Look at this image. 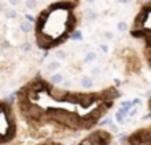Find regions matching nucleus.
Returning a JSON list of instances; mask_svg holds the SVG:
<instances>
[{"label": "nucleus", "mask_w": 151, "mask_h": 145, "mask_svg": "<svg viewBox=\"0 0 151 145\" xmlns=\"http://www.w3.org/2000/svg\"><path fill=\"white\" fill-rule=\"evenodd\" d=\"M73 7L69 3H55L52 8L40 14V20L37 23L39 45L44 49L58 45V42L66 37L73 29Z\"/></svg>", "instance_id": "obj_1"}, {"label": "nucleus", "mask_w": 151, "mask_h": 145, "mask_svg": "<svg viewBox=\"0 0 151 145\" xmlns=\"http://www.w3.org/2000/svg\"><path fill=\"white\" fill-rule=\"evenodd\" d=\"M127 142L130 145H140V144H151V128L142 129L134 132L130 137H127Z\"/></svg>", "instance_id": "obj_2"}, {"label": "nucleus", "mask_w": 151, "mask_h": 145, "mask_svg": "<svg viewBox=\"0 0 151 145\" xmlns=\"http://www.w3.org/2000/svg\"><path fill=\"white\" fill-rule=\"evenodd\" d=\"M88 139L92 140L93 145H109L111 134L108 132V130H95L93 134H90Z\"/></svg>", "instance_id": "obj_3"}, {"label": "nucleus", "mask_w": 151, "mask_h": 145, "mask_svg": "<svg viewBox=\"0 0 151 145\" xmlns=\"http://www.w3.org/2000/svg\"><path fill=\"white\" fill-rule=\"evenodd\" d=\"M81 87L82 89H92L93 87V78L92 76H84L81 79Z\"/></svg>", "instance_id": "obj_4"}, {"label": "nucleus", "mask_w": 151, "mask_h": 145, "mask_svg": "<svg viewBox=\"0 0 151 145\" xmlns=\"http://www.w3.org/2000/svg\"><path fill=\"white\" fill-rule=\"evenodd\" d=\"M84 14H85V18H87V21H95L96 18H98V13H96L93 8H85Z\"/></svg>", "instance_id": "obj_5"}, {"label": "nucleus", "mask_w": 151, "mask_h": 145, "mask_svg": "<svg viewBox=\"0 0 151 145\" xmlns=\"http://www.w3.org/2000/svg\"><path fill=\"white\" fill-rule=\"evenodd\" d=\"M50 84H53V86H60V84H63V74H58V72H55L53 76H50Z\"/></svg>", "instance_id": "obj_6"}, {"label": "nucleus", "mask_w": 151, "mask_h": 145, "mask_svg": "<svg viewBox=\"0 0 151 145\" xmlns=\"http://www.w3.org/2000/svg\"><path fill=\"white\" fill-rule=\"evenodd\" d=\"M61 68V65H60V61H50L48 65H47V70H48L50 72H56Z\"/></svg>", "instance_id": "obj_7"}, {"label": "nucleus", "mask_w": 151, "mask_h": 145, "mask_svg": "<svg viewBox=\"0 0 151 145\" xmlns=\"http://www.w3.org/2000/svg\"><path fill=\"white\" fill-rule=\"evenodd\" d=\"M19 29L24 32V34H27V32L32 31V23H29V21H23V23L19 24Z\"/></svg>", "instance_id": "obj_8"}, {"label": "nucleus", "mask_w": 151, "mask_h": 145, "mask_svg": "<svg viewBox=\"0 0 151 145\" xmlns=\"http://www.w3.org/2000/svg\"><path fill=\"white\" fill-rule=\"evenodd\" d=\"M5 16L6 18H10V20H15V18H18V12L15 8H5Z\"/></svg>", "instance_id": "obj_9"}, {"label": "nucleus", "mask_w": 151, "mask_h": 145, "mask_svg": "<svg viewBox=\"0 0 151 145\" xmlns=\"http://www.w3.org/2000/svg\"><path fill=\"white\" fill-rule=\"evenodd\" d=\"M96 58H98V57H96V53H95V52H88L87 55H85L84 61H85V63H93V61H95Z\"/></svg>", "instance_id": "obj_10"}, {"label": "nucleus", "mask_w": 151, "mask_h": 145, "mask_svg": "<svg viewBox=\"0 0 151 145\" xmlns=\"http://www.w3.org/2000/svg\"><path fill=\"white\" fill-rule=\"evenodd\" d=\"M24 5H26V8L34 10L35 7H37V0H26V2H24Z\"/></svg>", "instance_id": "obj_11"}, {"label": "nucleus", "mask_w": 151, "mask_h": 145, "mask_svg": "<svg viewBox=\"0 0 151 145\" xmlns=\"http://www.w3.org/2000/svg\"><path fill=\"white\" fill-rule=\"evenodd\" d=\"M66 57H68V53L64 52V50H56V58H58V60H64Z\"/></svg>", "instance_id": "obj_12"}, {"label": "nucleus", "mask_w": 151, "mask_h": 145, "mask_svg": "<svg viewBox=\"0 0 151 145\" xmlns=\"http://www.w3.org/2000/svg\"><path fill=\"white\" fill-rule=\"evenodd\" d=\"M117 31H119V32H125V31H127V23L121 21V23L117 24Z\"/></svg>", "instance_id": "obj_13"}, {"label": "nucleus", "mask_w": 151, "mask_h": 145, "mask_svg": "<svg viewBox=\"0 0 151 145\" xmlns=\"http://www.w3.org/2000/svg\"><path fill=\"white\" fill-rule=\"evenodd\" d=\"M90 74H92V78L100 76V74H101V68H92V70H90Z\"/></svg>", "instance_id": "obj_14"}, {"label": "nucleus", "mask_w": 151, "mask_h": 145, "mask_svg": "<svg viewBox=\"0 0 151 145\" xmlns=\"http://www.w3.org/2000/svg\"><path fill=\"white\" fill-rule=\"evenodd\" d=\"M31 47H32V45H31L29 42H24L23 45H21V50H23V52H29V50H31Z\"/></svg>", "instance_id": "obj_15"}, {"label": "nucleus", "mask_w": 151, "mask_h": 145, "mask_svg": "<svg viewBox=\"0 0 151 145\" xmlns=\"http://www.w3.org/2000/svg\"><path fill=\"white\" fill-rule=\"evenodd\" d=\"M100 50H101L103 53H108L109 52V47H108L106 44H100Z\"/></svg>", "instance_id": "obj_16"}, {"label": "nucleus", "mask_w": 151, "mask_h": 145, "mask_svg": "<svg viewBox=\"0 0 151 145\" xmlns=\"http://www.w3.org/2000/svg\"><path fill=\"white\" fill-rule=\"evenodd\" d=\"M109 130H111V132H119V128H117L116 124H113V123H111V124H109Z\"/></svg>", "instance_id": "obj_17"}, {"label": "nucleus", "mask_w": 151, "mask_h": 145, "mask_svg": "<svg viewBox=\"0 0 151 145\" xmlns=\"http://www.w3.org/2000/svg\"><path fill=\"white\" fill-rule=\"evenodd\" d=\"M8 2H10V5H12V7H18L21 3V0H8Z\"/></svg>", "instance_id": "obj_18"}, {"label": "nucleus", "mask_w": 151, "mask_h": 145, "mask_svg": "<svg viewBox=\"0 0 151 145\" xmlns=\"http://www.w3.org/2000/svg\"><path fill=\"white\" fill-rule=\"evenodd\" d=\"M73 37H74V39H77V41H81V39H82V34H81L79 31H76L74 34H73Z\"/></svg>", "instance_id": "obj_19"}, {"label": "nucleus", "mask_w": 151, "mask_h": 145, "mask_svg": "<svg viewBox=\"0 0 151 145\" xmlns=\"http://www.w3.org/2000/svg\"><path fill=\"white\" fill-rule=\"evenodd\" d=\"M109 124H111V119H109V118H105V119L101 121V126H109Z\"/></svg>", "instance_id": "obj_20"}, {"label": "nucleus", "mask_w": 151, "mask_h": 145, "mask_svg": "<svg viewBox=\"0 0 151 145\" xmlns=\"http://www.w3.org/2000/svg\"><path fill=\"white\" fill-rule=\"evenodd\" d=\"M105 37H106V39H109V41H111V39H113L114 36H113V32H105Z\"/></svg>", "instance_id": "obj_21"}, {"label": "nucleus", "mask_w": 151, "mask_h": 145, "mask_svg": "<svg viewBox=\"0 0 151 145\" xmlns=\"http://www.w3.org/2000/svg\"><path fill=\"white\" fill-rule=\"evenodd\" d=\"M15 102V95H10L8 99H6V103H13Z\"/></svg>", "instance_id": "obj_22"}, {"label": "nucleus", "mask_w": 151, "mask_h": 145, "mask_svg": "<svg viewBox=\"0 0 151 145\" xmlns=\"http://www.w3.org/2000/svg\"><path fill=\"white\" fill-rule=\"evenodd\" d=\"M24 18H26V21H29V23L34 21V16H31V14H27V16H24Z\"/></svg>", "instance_id": "obj_23"}, {"label": "nucleus", "mask_w": 151, "mask_h": 145, "mask_svg": "<svg viewBox=\"0 0 151 145\" xmlns=\"http://www.w3.org/2000/svg\"><path fill=\"white\" fill-rule=\"evenodd\" d=\"M119 3H122V5H125V3H129V2H132V0H117Z\"/></svg>", "instance_id": "obj_24"}, {"label": "nucleus", "mask_w": 151, "mask_h": 145, "mask_svg": "<svg viewBox=\"0 0 151 145\" xmlns=\"http://www.w3.org/2000/svg\"><path fill=\"white\" fill-rule=\"evenodd\" d=\"M87 3H95V0H85Z\"/></svg>", "instance_id": "obj_25"}]
</instances>
